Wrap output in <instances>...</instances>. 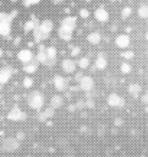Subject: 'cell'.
Masks as SVG:
<instances>
[{"instance_id":"obj_41","label":"cell","mask_w":148,"mask_h":157,"mask_svg":"<svg viewBox=\"0 0 148 157\" xmlns=\"http://www.w3.org/2000/svg\"><path fill=\"white\" fill-rule=\"evenodd\" d=\"M68 110L70 112H73L75 110V105H68Z\"/></svg>"},{"instance_id":"obj_1","label":"cell","mask_w":148,"mask_h":157,"mask_svg":"<svg viewBox=\"0 0 148 157\" xmlns=\"http://www.w3.org/2000/svg\"><path fill=\"white\" fill-rule=\"evenodd\" d=\"M28 104L32 109H35V110H39L43 104H44V97L42 96L40 92L38 91H33L29 97H28Z\"/></svg>"},{"instance_id":"obj_13","label":"cell","mask_w":148,"mask_h":157,"mask_svg":"<svg viewBox=\"0 0 148 157\" xmlns=\"http://www.w3.org/2000/svg\"><path fill=\"white\" fill-rule=\"evenodd\" d=\"M33 37H34V40H35L37 43H39V42H42V40L46 39V38L49 37V34L44 33V32L39 28V26H37V27H34V28H33Z\"/></svg>"},{"instance_id":"obj_27","label":"cell","mask_w":148,"mask_h":157,"mask_svg":"<svg viewBox=\"0 0 148 157\" xmlns=\"http://www.w3.org/2000/svg\"><path fill=\"white\" fill-rule=\"evenodd\" d=\"M34 27H37L35 25H34V22H33V20L32 21H27L26 23H24V31L26 32H29V31H33V28Z\"/></svg>"},{"instance_id":"obj_11","label":"cell","mask_w":148,"mask_h":157,"mask_svg":"<svg viewBox=\"0 0 148 157\" xmlns=\"http://www.w3.org/2000/svg\"><path fill=\"white\" fill-rule=\"evenodd\" d=\"M61 65H62V69L66 74H72L76 70V63L72 59H65Z\"/></svg>"},{"instance_id":"obj_22","label":"cell","mask_w":148,"mask_h":157,"mask_svg":"<svg viewBox=\"0 0 148 157\" xmlns=\"http://www.w3.org/2000/svg\"><path fill=\"white\" fill-rule=\"evenodd\" d=\"M100 39H102V37H100V33H98V32H92L87 36V40L91 44H98L100 42Z\"/></svg>"},{"instance_id":"obj_35","label":"cell","mask_w":148,"mask_h":157,"mask_svg":"<svg viewBox=\"0 0 148 157\" xmlns=\"http://www.w3.org/2000/svg\"><path fill=\"white\" fill-rule=\"evenodd\" d=\"M75 107H76L77 109H83V108H86V103H84L83 101H78Z\"/></svg>"},{"instance_id":"obj_25","label":"cell","mask_w":148,"mask_h":157,"mask_svg":"<svg viewBox=\"0 0 148 157\" xmlns=\"http://www.w3.org/2000/svg\"><path fill=\"white\" fill-rule=\"evenodd\" d=\"M77 65H78V67H81L82 70H84V69H87L89 66V59L87 56H83V58H81L77 61Z\"/></svg>"},{"instance_id":"obj_15","label":"cell","mask_w":148,"mask_h":157,"mask_svg":"<svg viewBox=\"0 0 148 157\" xmlns=\"http://www.w3.org/2000/svg\"><path fill=\"white\" fill-rule=\"evenodd\" d=\"M39 28H40L44 33L50 34V32H51L53 28H54V23H53L51 20H44V21H42V22L39 23Z\"/></svg>"},{"instance_id":"obj_29","label":"cell","mask_w":148,"mask_h":157,"mask_svg":"<svg viewBox=\"0 0 148 157\" xmlns=\"http://www.w3.org/2000/svg\"><path fill=\"white\" fill-rule=\"evenodd\" d=\"M23 86L26 87V88H31L32 86H33V78H31V77H24L23 78Z\"/></svg>"},{"instance_id":"obj_34","label":"cell","mask_w":148,"mask_h":157,"mask_svg":"<svg viewBox=\"0 0 148 157\" xmlns=\"http://www.w3.org/2000/svg\"><path fill=\"white\" fill-rule=\"evenodd\" d=\"M40 0H24V6H31L34 4H38Z\"/></svg>"},{"instance_id":"obj_20","label":"cell","mask_w":148,"mask_h":157,"mask_svg":"<svg viewBox=\"0 0 148 157\" xmlns=\"http://www.w3.org/2000/svg\"><path fill=\"white\" fill-rule=\"evenodd\" d=\"M54 108L53 107H48L43 113H40L39 115H38V119L40 120V121H44L45 119H49V118H51L53 115H54Z\"/></svg>"},{"instance_id":"obj_4","label":"cell","mask_w":148,"mask_h":157,"mask_svg":"<svg viewBox=\"0 0 148 157\" xmlns=\"http://www.w3.org/2000/svg\"><path fill=\"white\" fill-rule=\"evenodd\" d=\"M54 86L56 88V91L59 92H64L66 90H68V80L60 76V75H56L54 77Z\"/></svg>"},{"instance_id":"obj_36","label":"cell","mask_w":148,"mask_h":157,"mask_svg":"<svg viewBox=\"0 0 148 157\" xmlns=\"http://www.w3.org/2000/svg\"><path fill=\"white\" fill-rule=\"evenodd\" d=\"M80 52H81V49H80L78 47H76V48H73V50L71 52V55H72V56H76V55L80 54Z\"/></svg>"},{"instance_id":"obj_18","label":"cell","mask_w":148,"mask_h":157,"mask_svg":"<svg viewBox=\"0 0 148 157\" xmlns=\"http://www.w3.org/2000/svg\"><path fill=\"white\" fill-rule=\"evenodd\" d=\"M37 61L43 64V65H46V61H48V56H46V53H45V47L40 45L39 47V52L37 54Z\"/></svg>"},{"instance_id":"obj_30","label":"cell","mask_w":148,"mask_h":157,"mask_svg":"<svg viewBox=\"0 0 148 157\" xmlns=\"http://www.w3.org/2000/svg\"><path fill=\"white\" fill-rule=\"evenodd\" d=\"M121 71H122V74H128V72H131V65L127 64V63H122V64H121Z\"/></svg>"},{"instance_id":"obj_23","label":"cell","mask_w":148,"mask_h":157,"mask_svg":"<svg viewBox=\"0 0 148 157\" xmlns=\"http://www.w3.org/2000/svg\"><path fill=\"white\" fill-rule=\"evenodd\" d=\"M11 32V22H1L0 23V34L9 36Z\"/></svg>"},{"instance_id":"obj_19","label":"cell","mask_w":148,"mask_h":157,"mask_svg":"<svg viewBox=\"0 0 148 157\" xmlns=\"http://www.w3.org/2000/svg\"><path fill=\"white\" fill-rule=\"evenodd\" d=\"M141 90H142L141 86L137 85V83H132V85H130L128 88H127L128 93H130L133 98H138V96H139V93H141Z\"/></svg>"},{"instance_id":"obj_38","label":"cell","mask_w":148,"mask_h":157,"mask_svg":"<svg viewBox=\"0 0 148 157\" xmlns=\"http://www.w3.org/2000/svg\"><path fill=\"white\" fill-rule=\"evenodd\" d=\"M82 77H83V74H82V72H77L76 76H75V80H76V81H80Z\"/></svg>"},{"instance_id":"obj_6","label":"cell","mask_w":148,"mask_h":157,"mask_svg":"<svg viewBox=\"0 0 148 157\" xmlns=\"http://www.w3.org/2000/svg\"><path fill=\"white\" fill-rule=\"evenodd\" d=\"M93 87H94V81H93V78H92L91 76L83 75V77L80 80V88L83 90V91H86V92H88V91L93 90Z\"/></svg>"},{"instance_id":"obj_21","label":"cell","mask_w":148,"mask_h":157,"mask_svg":"<svg viewBox=\"0 0 148 157\" xmlns=\"http://www.w3.org/2000/svg\"><path fill=\"white\" fill-rule=\"evenodd\" d=\"M62 104H64V98L60 94H55L50 101V107H53L54 109L55 108H60Z\"/></svg>"},{"instance_id":"obj_16","label":"cell","mask_w":148,"mask_h":157,"mask_svg":"<svg viewBox=\"0 0 148 157\" xmlns=\"http://www.w3.org/2000/svg\"><path fill=\"white\" fill-rule=\"evenodd\" d=\"M72 32H73V31H71V29H68V28L61 26V27L59 28V31H57V34H59V37H60L61 39H64V40H70V39L72 38Z\"/></svg>"},{"instance_id":"obj_24","label":"cell","mask_w":148,"mask_h":157,"mask_svg":"<svg viewBox=\"0 0 148 157\" xmlns=\"http://www.w3.org/2000/svg\"><path fill=\"white\" fill-rule=\"evenodd\" d=\"M15 13V12H13ZM13 13H5V12H0V23L1 22H12L15 15Z\"/></svg>"},{"instance_id":"obj_17","label":"cell","mask_w":148,"mask_h":157,"mask_svg":"<svg viewBox=\"0 0 148 157\" xmlns=\"http://www.w3.org/2000/svg\"><path fill=\"white\" fill-rule=\"evenodd\" d=\"M108 65V61H106V58L104 56L103 53H99L97 55V59H95V67L99 69V70H104Z\"/></svg>"},{"instance_id":"obj_32","label":"cell","mask_w":148,"mask_h":157,"mask_svg":"<svg viewBox=\"0 0 148 157\" xmlns=\"http://www.w3.org/2000/svg\"><path fill=\"white\" fill-rule=\"evenodd\" d=\"M84 103H86V107H87V108H94V107H95L94 98H87V101H86Z\"/></svg>"},{"instance_id":"obj_3","label":"cell","mask_w":148,"mask_h":157,"mask_svg":"<svg viewBox=\"0 0 148 157\" xmlns=\"http://www.w3.org/2000/svg\"><path fill=\"white\" fill-rule=\"evenodd\" d=\"M108 104L110 105V107H116V108H122L124 105H125V99L121 97V96H119V94H116V93H110L109 96H108Z\"/></svg>"},{"instance_id":"obj_43","label":"cell","mask_w":148,"mask_h":157,"mask_svg":"<svg viewBox=\"0 0 148 157\" xmlns=\"http://www.w3.org/2000/svg\"><path fill=\"white\" fill-rule=\"evenodd\" d=\"M55 2H60V1H62V0H54Z\"/></svg>"},{"instance_id":"obj_12","label":"cell","mask_w":148,"mask_h":157,"mask_svg":"<svg viewBox=\"0 0 148 157\" xmlns=\"http://www.w3.org/2000/svg\"><path fill=\"white\" fill-rule=\"evenodd\" d=\"M94 17H95L98 21H100V22H105V21L109 20V13H108V11H106L105 9L99 7V9H97V10L94 11Z\"/></svg>"},{"instance_id":"obj_42","label":"cell","mask_w":148,"mask_h":157,"mask_svg":"<svg viewBox=\"0 0 148 157\" xmlns=\"http://www.w3.org/2000/svg\"><path fill=\"white\" fill-rule=\"evenodd\" d=\"M2 54H4V52H2V49H1V48H0V58H1V56H2Z\"/></svg>"},{"instance_id":"obj_7","label":"cell","mask_w":148,"mask_h":157,"mask_svg":"<svg viewBox=\"0 0 148 157\" xmlns=\"http://www.w3.org/2000/svg\"><path fill=\"white\" fill-rule=\"evenodd\" d=\"M12 76V69L11 66H5L0 70V85H5L10 81Z\"/></svg>"},{"instance_id":"obj_5","label":"cell","mask_w":148,"mask_h":157,"mask_svg":"<svg viewBox=\"0 0 148 157\" xmlns=\"http://www.w3.org/2000/svg\"><path fill=\"white\" fill-rule=\"evenodd\" d=\"M26 113L24 112H22L18 107H13L11 110H10V113L7 114V118L10 119V120H13V121H18V120H24L26 119Z\"/></svg>"},{"instance_id":"obj_14","label":"cell","mask_w":148,"mask_h":157,"mask_svg":"<svg viewBox=\"0 0 148 157\" xmlns=\"http://www.w3.org/2000/svg\"><path fill=\"white\" fill-rule=\"evenodd\" d=\"M38 61H37V59H32L28 64H23V71L24 72H27V74H34L35 71H37V66H38Z\"/></svg>"},{"instance_id":"obj_8","label":"cell","mask_w":148,"mask_h":157,"mask_svg":"<svg viewBox=\"0 0 148 157\" xmlns=\"http://www.w3.org/2000/svg\"><path fill=\"white\" fill-rule=\"evenodd\" d=\"M17 58H18V60H20L21 63H23V64H28V63L33 59V53H32L29 49H22V50L18 52Z\"/></svg>"},{"instance_id":"obj_9","label":"cell","mask_w":148,"mask_h":157,"mask_svg":"<svg viewBox=\"0 0 148 157\" xmlns=\"http://www.w3.org/2000/svg\"><path fill=\"white\" fill-rule=\"evenodd\" d=\"M115 44L121 48V49H125L130 45V37L127 34H119L115 39Z\"/></svg>"},{"instance_id":"obj_10","label":"cell","mask_w":148,"mask_h":157,"mask_svg":"<svg viewBox=\"0 0 148 157\" xmlns=\"http://www.w3.org/2000/svg\"><path fill=\"white\" fill-rule=\"evenodd\" d=\"M76 25H77V18L73 17V16H67L61 22V26L62 27H66V28H68L71 31H73L76 28Z\"/></svg>"},{"instance_id":"obj_39","label":"cell","mask_w":148,"mask_h":157,"mask_svg":"<svg viewBox=\"0 0 148 157\" xmlns=\"http://www.w3.org/2000/svg\"><path fill=\"white\" fill-rule=\"evenodd\" d=\"M121 124H122V120H121L120 118H116V119H115V125H116V126H120Z\"/></svg>"},{"instance_id":"obj_31","label":"cell","mask_w":148,"mask_h":157,"mask_svg":"<svg viewBox=\"0 0 148 157\" xmlns=\"http://www.w3.org/2000/svg\"><path fill=\"white\" fill-rule=\"evenodd\" d=\"M131 12H132V10H131V7H124L122 9V11H121V15H122V17L124 18H126V17H128L130 15H131Z\"/></svg>"},{"instance_id":"obj_37","label":"cell","mask_w":148,"mask_h":157,"mask_svg":"<svg viewBox=\"0 0 148 157\" xmlns=\"http://www.w3.org/2000/svg\"><path fill=\"white\" fill-rule=\"evenodd\" d=\"M16 139H17L18 141H20V140H23V139H24V134H23V132H17Z\"/></svg>"},{"instance_id":"obj_33","label":"cell","mask_w":148,"mask_h":157,"mask_svg":"<svg viewBox=\"0 0 148 157\" xmlns=\"http://www.w3.org/2000/svg\"><path fill=\"white\" fill-rule=\"evenodd\" d=\"M80 15H81L82 18H88V16H89V11H88L87 9H82V10L80 11Z\"/></svg>"},{"instance_id":"obj_2","label":"cell","mask_w":148,"mask_h":157,"mask_svg":"<svg viewBox=\"0 0 148 157\" xmlns=\"http://www.w3.org/2000/svg\"><path fill=\"white\" fill-rule=\"evenodd\" d=\"M1 147L6 152H13V151H16V150L20 148V141L16 137H6L2 141Z\"/></svg>"},{"instance_id":"obj_40","label":"cell","mask_w":148,"mask_h":157,"mask_svg":"<svg viewBox=\"0 0 148 157\" xmlns=\"http://www.w3.org/2000/svg\"><path fill=\"white\" fill-rule=\"evenodd\" d=\"M142 102H143V103H147V94H144V96L142 97Z\"/></svg>"},{"instance_id":"obj_26","label":"cell","mask_w":148,"mask_h":157,"mask_svg":"<svg viewBox=\"0 0 148 157\" xmlns=\"http://www.w3.org/2000/svg\"><path fill=\"white\" fill-rule=\"evenodd\" d=\"M138 15H139V17H142V18H147L148 7H147L146 4H142V5L139 6V9H138Z\"/></svg>"},{"instance_id":"obj_28","label":"cell","mask_w":148,"mask_h":157,"mask_svg":"<svg viewBox=\"0 0 148 157\" xmlns=\"http://www.w3.org/2000/svg\"><path fill=\"white\" fill-rule=\"evenodd\" d=\"M121 56H122V58H125V59H133L135 53H133L132 50H125V52H122V53H121Z\"/></svg>"},{"instance_id":"obj_44","label":"cell","mask_w":148,"mask_h":157,"mask_svg":"<svg viewBox=\"0 0 148 157\" xmlns=\"http://www.w3.org/2000/svg\"><path fill=\"white\" fill-rule=\"evenodd\" d=\"M1 86H2V85H0V90H1Z\"/></svg>"}]
</instances>
